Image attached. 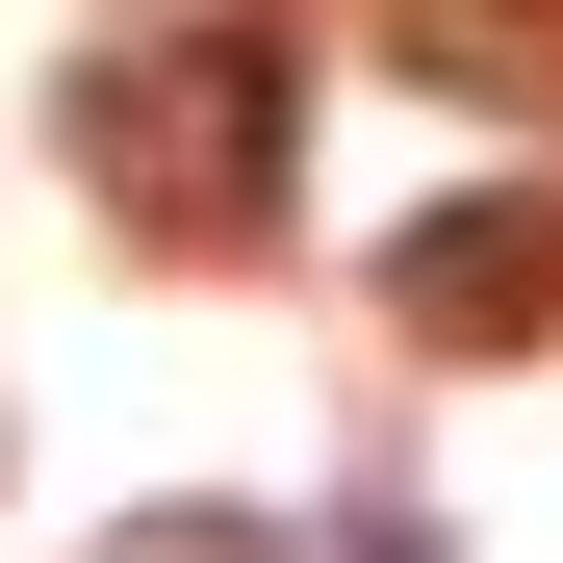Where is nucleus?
I'll use <instances>...</instances> for the list:
<instances>
[{
    "instance_id": "nucleus-1",
    "label": "nucleus",
    "mask_w": 563,
    "mask_h": 563,
    "mask_svg": "<svg viewBox=\"0 0 563 563\" xmlns=\"http://www.w3.org/2000/svg\"><path fill=\"white\" fill-rule=\"evenodd\" d=\"M282 103H308L282 26H179V52H103V77H77V154H103L129 231H282Z\"/></svg>"
},
{
    "instance_id": "nucleus-3",
    "label": "nucleus",
    "mask_w": 563,
    "mask_h": 563,
    "mask_svg": "<svg viewBox=\"0 0 563 563\" xmlns=\"http://www.w3.org/2000/svg\"><path fill=\"white\" fill-rule=\"evenodd\" d=\"M385 52H410V77H461V103H512V129L563 103V0H385Z\"/></svg>"
},
{
    "instance_id": "nucleus-2",
    "label": "nucleus",
    "mask_w": 563,
    "mask_h": 563,
    "mask_svg": "<svg viewBox=\"0 0 563 563\" xmlns=\"http://www.w3.org/2000/svg\"><path fill=\"white\" fill-rule=\"evenodd\" d=\"M385 308L461 333V358L538 333V308H563V179H461V206H410V231H385Z\"/></svg>"
},
{
    "instance_id": "nucleus-5",
    "label": "nucleus",
    "mask_w": 563,
    "mask_h": 563,
    "mask_svg": "<svg viewBox=\"0 0 563 563\" xmlns=\"http://www.w3.org/2000/svg\"><path fill=\"white\" fill-rule=\"evenodd\" d=\"M358 563H435V538H410V512H358Z\"/></svg>"
},
{
    "instance_id": "nucleus-4",
    "label": "nucleus",
    "mask_w": 563,
    "mask_h": 563,
    "mask_svg": "<svg viewBox=\"0 0 563 563\" xmlns=\"http://www.w3.org/2000/svg\"><path fill=\"white\" fill-rule=\"evenodd\" d=\"M129 563H256V512H154V538H129Z\"/></svg>"
}]
</instances>
